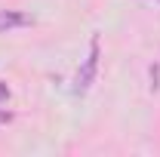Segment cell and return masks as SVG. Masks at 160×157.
Listing matches in <instances>:
<instances>
[{
    "label": "cell",
    "instance_id": "3957f363",
    "mask_svg": "<svg viewBox=\"0 0 160 157\" xmlns=\"http://www.w3.org/2000/svg\"><path fill=\"white\" fill-rule=\"evenodd\" d=\"M6 99H9V86L0 80V102H6Z\"/></svg>",
    "mask_w": 160,
    "mask_h": 157
},
{
    "label": "cell",
    "instance_id": "7a4b0ae2",
    "mask_svg": "<svg viewBox=\"0 0 160 157\" xmlns=\"http://www.w3.org/2000/svg\"><path fill=\"white\" fill-rule=\"evenodd\" d=\"M31 22L34 19L28 13H22V9H0V34L16 31V28H28Z\"/></svg>",
    "mask_w": 160,
    "mask_h": 157
},
{
    "label": "cell",
    "instance_id": "277c9868",
    "mask_svg": "<svg viewBox=\"0 0 160 157\" xmlns=\"http://www.w3.org/2000/svg\"><path fill=\"white\" fill-rule=\"evenodd\" d=\"M9 120H12V114H9L6 108H0V123H9Z\"/></svg>",
    "mask_w": 160,
    "mask_h": 157
},
{
    "label": "cell",
    "instance_id": "6da1fadb",
    "mask_svg": "<svg viewBox=\"0 0 160 157\" xmlns=\"http://www.w3.org/2000/svg\"><path fill=\"white\" fill-rule=\"evenodd\" d=\"M99 34H92L89 37V56L83 59V65H80L77 77H74V93L77 96H83L89 86H92V80H96V71H99Z\"/></svg>",
    "mask_w": 160,
    "mask_h": 157
}]
</instances>
